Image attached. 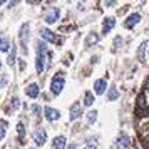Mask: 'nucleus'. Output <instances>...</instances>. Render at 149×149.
<instances>
[{"label": "nucleus", "instance_id": "f257e3e1", "mask_svg": "<svg viewBox=\"0 0 149 149\" xmlns=\"http://www.w3.org/2000/svg\"><path fill=\"white\" fill-rule=\"evenodd\" d=\"M45 44L44 42H39L37 44V62H35V69H37V72L39 74H42L44 72V57H45Z\"/></svg>", "mask_w": 149, "mask_h": 149}, {"label": "nucleus", "instance_id": "f03ea898", "mask_svg": "<svg viewBox=\"0 0 149 149\" xmlns=\"http://www.w3.org/2000/svg\"><path fill=\"white\" fill-rule=\"evenodd\" d=\"M64 84H65V81H64V77L62 75H54V79H52V84H50V91H52V94L59 95L62 92V89H64Z\"/></svg>", "mask_w": 149, "mask_h": 149}, {"label": "nucleus", "instance_id": "7ed1b4c3", "mask_svg": "<svg viewBox=\"0 0 149 149\" xmlns=\"http://www.w3.org/2000/svg\"><path fill=\"white\" fill-rule=\"evenodd\" d=\"M59 17H61V10H59L57 7H52V8H49L47 12H45V15H44V20L47 22V24H54Z\"/></svg>", "mask_w": 149, "mask_h": 149}, {"label": "nucleus", "instance_id": "20e7f679", "mask_svg": "<svg viewBox=\"0 0 149 149\" xmlns=\"http://www.w3.org/2000/svg\"><path fill=\"white\" fill-rule=\"evenodd\" d=\"M139 22H141V15L139 14H131L127 19L124 20V27L126 29H134V25L139 24Z\"/></svg>", "mask_w": 149, "mask_h": 149}, {"label": "nucleus", "instance_id": "39448f33", "mask_svg": "<svg viewBox=\"0 0 149 149\" xmlns=\"http://www.w3.org/2000/svg\"><path fill=\"white\" fill-rule=\"evenodd\" d=\"M45 117H47L50 122H54V121H57L59 117H61V112L57 111V109H52V107H45Z\"/></svg>", "mask_w": 149, "mask_h": 149}, {"label": "nucleus", "instance_id": "423d86ee", "mask_svg": "<svg viewBox=\"0 0 149 149\" xmlns=\"http://www.w3.org/2000/svg\"><path fill=\"white\" fill-rule=\"evenodd\" d=\"M45 139H47V134H45V131L44 129H39V131H35L34 132V141L42 146V144H45Z\"/></svg>", "mask_w": 149, "mask_h": 149}, {"label": "nucleus", "instance_id": "0eeeda50", "mask_svg": "<svg viewBox=\"0 0 149 149\" xmlns=\"http://www.w3.org/2000/svg\"><path fill=\"white\" fill-rule=\"evenodd\" d=\"M27 39H29V24H24L20 29V42L24 49H27Z\"/></svg>", "mask_w": 149, "mask_h": 149}, {"label": "nucleus", "instance_id": "6e6552de", "mask_svg": "<svg viewBox=\"0 0 149 149\" xmlns=\"http://www.w3.org/2000/svg\"><path fill=\"white\" fill-rule=\"evenodd\" d=\"M116 146H117V149H127V148H131V139L127 136H121L116 141Z\"/></svg>", "mask_w": 149, "mask_h": 149}, {"label": "nucleus", "instance_id": "1a4fd4ad", "mask_svg": "<svg viewBox=\"0 0 149 149\" xmlns=\"http://www.w3.org/2000/svg\"><path fill=\"white\" fill-rule=\"evenodd\" d=\"M116 25V20L112 17H106L104 19V27H102V34H109L111 32V29Z\"/></svg>", "mask_w": 149, "mask_h": 149}, {"label": "nucleus", "instance_id": "9d476101", "mask_svg": "<svg viewBox=\"0 0 149 149\" xmlns=\"http://www.w3.org/2000/svg\"><path fill=\"white\" fill-rule=\"evenodd\" d=\"M39 91H40V89H39V86H37V84H30V86L25 89V94H27L29 97L35 99V97L39 95Z\"/></svg>", "mask_w": 149, "mask_h": 149}, {"label": "nucleus", "instance_id": "9b49d317", "mask_svg": "<svg viewBox=\"0 0 149 149\" xmlns=\"http://www.w3.org/2000/svg\"><path fill=\"white\" fill-rule=\"evenodd\" d=\"M94 91L95 94H104V91H106V79H99V81H95L94 84Z\"/></svg>", "mask_w": 149, "mask_h": 149}, {"label": "nucleus", "instance_id": "f8f14e48", "mask_svg": "<svg viewBox=\"0 0 149 149\" xmlns=\"http://www.w3.org/2000/svg\"><path fill=\"white\" fill-rule=\"evenodd\" d=\"M81 114H82V109H81V106L75 102L74 106L70 107V119H72V121H75L77 117H81Z\"/></svg>", "mask_w": 149, "mask_h": 149}, {"label": "nucleus", "instance_id": "ddd939ff", "mask_svg": "<svg viewBox=\"0 0 149 149\" xmlns=\"http://www.w3.org/2000/svg\"><path fill=\"white\" fill-rule=\"evenodd\" d=\"M40 35H42V39L44 40H47V42H55V35L49 30V29H42L40 30Z\"/></svg>", "mask_w": 149, "mask_h": 149}, {"label": "nucleus", "instance_id": "4468645a", "mask_svg": "<svg viewBox=\"0 0 149 149\" xmlns=\"http://www.w3.org/2000/svg\"><path fill=\"white\" fill-rule=\"evenodd\" d=\"M65 141H67V139H65L64 136H57L54 139V149H64L65 148Z\"/></svg>", "mask_w": 149, "mask_h": 149}, {"label": "nucleus", "instance_id": "2eb2a0df", "mask_svg": "<svg viewBox=\"0 0 149 149\" xmlns=\"http://www.w3.org/2000/svg\"><path fill=\"white\" fill-rule=\"evenodd\" d=\"M8 49H10V40H8V37H0V50H2V52H7Z\"/></svg>", "mask_w": 149, "mask_h": 149}, {"label": "nucleus", "instance_id": "dca6fc26", "mask_svg": "<svg viewBox=\"0 0 149 149\" xmlns=\"http://www.w3.org/2000/svg\"><path fill=\"white\" fill-rule=\"evenodd\" d=\"M146 47H148V42H142L139 45V49H137V59L139 61H144V50H146Z\"/></svg>", "mask_w": 149, "mask_h": 149}, {"label": "nucleus", "instance_id": "f3484780", "mask_svg": "<svg viewBox=\"0 0 149 149\" xmlns=\"http://www.w3.org/2000/svg\"><path fill=\"white\" fill-rule=\"evenodd\" d=\"M117 97H119V91H117L116 86H112V87L109 89V101H116Z\"/></svg>", "mask_w": 149, "mask_h": 149}, {"label": "nucleus", "instance_id": "a211bd4d", "mask_svg": "<svg viewBox=\"0 0 149 149\" xmlns=\"http://www.w3.org/2000/svg\"><path fill=\"white\" fill-rule=\"evenodd\" d=\"M84 104L86 106H92L94 104V95L91 94V92H86V95H84Z\"/></svg>", "mask_w": 149, "mask_h": 149}, {"label": "nucleus", "instance_id": "6ab92c4d", "mask_svg": "<svg viewBox=\"0 0 149 149\" xmlns=\"http://www.w3.org/2000/svg\"><path fill=\"white\" fill-rule=\"evenodd\" d=\"M95 119H97V111H91V112H87V122L89 124H92Z\"/></svg>", "mask_w": 149, "mask_h": 149}, {"label": "nucleus", "instance_id": "aec40b11", "mask_svg": "<svg viewBox=\"0 0 149 149\" xmlns=\"http://www.w3.org/2000/svg\"><path fill=\"white\" fill-rule=\"evenodd\" d=\"M17 132H19V136H20V137H24V136H25V126H24L22 122H19V124H17Z\"/></svg>", "mask_w": 149, "mask_h": 149}, {"label": "nucleus", "instance_id": "412c9836", "mask_svg": "<svg viewBox=\"0 0 149 149\" xmlns=\"http://www.w3.org/2000/svg\"><path fill=\"white\" fill-rule=\"evenodd\" d=\"M5 132H7V126H5L3 122H0V141L5 137Z\"/></svg>", "mask_w": 149, "mask_h": 149}, {"label": "nucleus", "instance_id": "4be33fe9", "mask_svg": "<svg viewBox=\"0 0 149 149\" xmlns=\"http://www.w3.org/2000/svg\"><path fill=\"white\" fill-rule=\"evenodd\" d=\"M8 65H14L15 64V47H12V54L8 55Z\"/></svg>", "mask_w": 149, "mask_h": 149}, {"label": "nucleus", "instance_id": "5701e85b", "mask_svg": "<svg viewBox=\"0 0 149 149\" xmlns=\"http://www.w3.org/2000/svg\"><path fill=\"white\" fill-rule=\"evenodd\" d=\"M95 40H97V35H95V34H91V35L87 37V40H86V44H87V45H92V44H94Z\"/></svg>", "mask_w": 149, "mask_h": 149}, {"label": "nucleus", "instance_id": "b1692460", "mask_svg": "<svg viewBox=\"0 0 149 149\" xmlns=\"http://www.w3.org/2000/svg\"><path fill=\"white\" fill-rule=\"evenodd\" d=\"M84 149H97V142H95V139H92V141L89 142V144H87Z\"/></svg>", "mask_w": 149, "mask_h": 149}, {"label": "nucleus", "instance_id": "393cba45", "mask_svg": "<svg viewBox=\"0 0 149 149\" xmlns=\"http://www.w3.org/2000/svg\"><path fill=\"white\" fill-rule=\"evenodd\" d=\"M19 106H20V101H19L17 97H14V101H12V107H14V109H17Z\"/></svg>", "mask_w": 149, "mask_h": 149}, {"label": "nucleus", "instance_id": "a878e982", "mask_svg": "<svg viewBox=\"0 0 149 149\" xmlns=\"http://www.w3.org/2000/svg\"><path fill=\"white\" fill-rule=\"evenodd\" d=\"M32 111H34V114H40V107H39V106H37V104H34V106H32Z\"/></svg>", "mask_w": 149, "mask_h": 149}, {"label": "nucleus", "instance_id": "bb28decb", "mask_svg": "<svg viewBox=\"0 0 149 149\" xmlns=\"http://www.w3.org/2000/svg\"><path fill=\"white\" fill-rule=\"evenodd\" d=\"M5 82H7V77H5V75H2V77H0V87H3V84H5Z\"/></svg>", "mask_w": 149, "mask_h": 149}, {"label": "nucleus", "instance_id": "cd10ccee", "mask_svg": "<svg viewBox=\"0 0 149 149\" xmlns=\"http://www.w3.org/2000/svg\"><path fill=\"white\" fill-rule=\"evenodd\" d=\"M67 149H77V148H75L74 144H72V146H69V148H67Z\"/></svg>", "mask_w": 149, "mask_h": 149}, {"label": "nucleus", "instance_id": "c85d7f7f", "mask_svg": "<svg viewBox=\"0 0 149 149\" xmlns=\"http://www.w3.org/2000/svg\"><path fill=\"white\" fill-rule=\"evenodd\" d=\"M0 5H3V2H2V0H0Z\"/></svg>", "mask_w": 149, "mask_h": 149}, {"label": "nucleus", "instance_id": "c756f323", "mask_svg": "<svg viewBox=\"0 0 149 149\" xmlns=\"http://www.w3.org/2000/svg\"><path fill=\"white\" fill-rule=\"evenodd\" d=\"M0 67H2V64H0Z\"/></svg>", "mask_w": 149, "mask_h": 149}]
</instances>
